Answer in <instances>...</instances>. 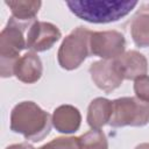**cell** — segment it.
<instances>
[{"label":"cell","instance_id":"6da1fadb","mask_svg":"<svg viewBox=\"0 0 149 149\" xmlns=\"http://www.w3.org/2000/svg\"><path fill=\"white\" fill-rule=\"evenodd\" d=\"M52 118L34 101L19 102L10 112V130L26 140L38 142L49 135Z\"/></svg>","mask_w":149,"mask_h":149},{"label":"cell","instance_id":"7a4b0ae2","mask_svg":"<svg viewBox=\"0 0 149 149\" xmlns=\"http://www.w3.org/2000/svg\"><path fill=\"white\" fill-rule=\"evenodd\" d=\"M137 1L120 0H73L66 1L69 9L79 19L91 23L115 22L128 15Z\"/></svg>","mask_w":149,"mask_h":149},{"label":"cell","instance_id":"3957f363","mask_svg":"<svg viewBox=\"0 0 149 149\" xmlns=\"http://www.w3.org/2000/svg\"><path fill=\"white\" fill-rule=\"evenodd\" d=\"M30 27V26H29ZM28 26L9 17L0 34V76L8 78L14 74V68L20 59V52L27 48L23 31Z\"/></svg>","mask_w":149,"mask_h":149},{"label":"cell","instance_id":"277c9868","mask_svg":"<svg viewBox=\"0 0 149 149\" xmlns=\"http://www.w3.org/2000/svg\"><path fill=\"white\" fill-rule=\"evenodd\" d=\"M91 34L92 31L90 29L77 27L63 40L57 52V59L61 68L65 70H74L91 55Z\"/></svg>","mask_w":149,"mask_h":149},{"label":"cell","instance_id":"5b68a950","mask_svg":"<svg viewBox=\"0 0 149 149\" xmlns=\"http://www.w3.org/2000/svg\"><path fill=\"white\" fill-rule=\"evenodd\" d=\"M148 122L149 102L136 97H122L112 101V115L108 121L111 127H142Z\"/></svg>","mask_w":149,"mask_h":149},{"label":"cell","instance_id":"8992f818","mask_svg":"<svg viewBox=\"0 0 149 149\" xmlns=\"http://www.w3.org/2000/svg\"><path fill=\"white\" fill-rule=\"evenodd\" d=\"M126 48L125 36L116 30L92 31L90 37V52L93 56L112 61L120 57Z\"/></svg>","mask_w":149,"mask_h":149},{"label":"cell","instance_id":"52a82bcc","mask_svg":"<svg viewBox=\"0 0 149 149\" xmlns=\"http://www.w3.org/2000/svg\"><path fill=\"white\" fill-rule=\"evenodd\" d=\"M61 37V30L55 24L44 21H35L27 33V49L33 52L49 50Z\"/></svg>","mask_w":149,"mask_h":149},{"label":"cell","instance_id":"ba28073f","mask_svg":"<svg viewBox=\"0 0 149 149\" xmlns=\"http://www.w3.org/2000/svg\"><path fill=\"white\" fill-rule=\"evenodd\" d=\"M90 74L93 83L102 91L109 93L118 88L123 80L122 74L120 73L114 59L112 61H98L91 64Z\"/></svg>","mask_w":149,"mask_h":149},{"label":"cell","instance_id":"9c48e42d","mask_svg":"<svg viewBox=\"0 0 149 149\" xmlns=\"http://www.w3.org/2000/svg\"><path fill=\"white\" fill-rule=\"evenodd\" d=\"M120 73L123 79H137L142 76H146L148 71L147 58L136 50H129L123 52L120 57L114 59Z\"/></svg>","mask_w":149,"mask_h":149},{"label":"cell","instance_id":"30bf717a","mask_svg":"<svg viewBox=\"0 0 149 149\" xmlns=\"http://www.w3.org/2000/svg\"><path fill=\"white\" fill-rule=\"evenodd\" d=\"M43 72V66L40 57L30 51L24 54L20 59L17 61L15 68H14V74L15 77L26 84H33L36 83L41 77Z\"/></svg>","mask_w":149,"mask_h":149},{"label":"cell","instance_id":"8fae6325","mask_svg":"<svg viewBox=\"0 0 149 149\" xmlns=\"http://www.w3.org/2000/svg\"><path fill=\"white\" fill-rule=\"evenodd\" d=\"M81 123V115L78 108L72 105H62L54 111L52 125L57 132L63 134H71L79 129Z\"/></svg>","mask_w":149,"mask_h":149},{"label":"cell","instance_id":"7c38bea8","mask_svg":"<svg viewBox=\"0 0 149 149\" xmlns=\"http://www.w3.org/2000/svg\"><path fill=\"white\" fill-rule=\"evenodd\" d=\"M112 115V101L106 98H95L87 109V123L92 129H100L108 123Z\"/></svg>","mask_w":149,"mask_h":149},{"label":"cell","instance_id":"4fadbf2b","mask_svg":"<svg viewBox=\"0 0 149 149\" xmlns=\"http://www.w3.org/2000/svg\"><path fill=\"white\" fill-rule=\"evenodd\" d=\"M5 3L10 8L12 17H14L16 21L26 26H31L35 22V17L42 6L41 1H27V0L5 1Z\"/></svg>","mask_w":149,"mask_h":149},{"label":"cell","instance_id":"5bb4252c","mask_svg":"<svg viewBox=\"0 0 149 149\" xmlns=\"http://www.w3.org/2000/svg\"><path fill=\"white\" fill-rule=\"evenodd\" d=\"M130 35L137 47H149V9H142L133 17Z\"/></svg>","mask_w":149,"mask_h":149},{"label":"cell","instance_id":"9a60e30c","mask_svg":"<svg viewBox=\"0 0 149 149\" xmlns=\"http://www.w3.org/2000/svg\"><path fill=\"white\" fill-rule=\"evenodd\" d=\"M78 139L80 149H108L106 135L100 129H91Z\"/></svg>","mask_w":149,"mask_h":149},{"label":"cell","instance_id":"2e32d148","mask_svg":"<svg viewBox=\"0 0 149 149\" xmlns=\"http://www.w3.org/2000/svg\"><path fill=\"white\" fill-rule=\"evenodd\" d=\"M38 149H80L79 139L74 136H59L40 147Z\"/></svg>","mask_w":149,"mask_h":149},{"label":"cell","instance_id":"e0dca14e","mask_svg":"<svg viewBox=\"0 0 149 149\" xmlns=\"http://www.w3.org/2000/svg\"><path fill=\"white\" fill-rule=\"evenodd\" d=\"M134 92L137 99L149 102V76H142L135 79Z\"/></svg>","mask_w":149,"mask_h":149},{"label":"cell","instance_id":"ac0fdd59","mask_svg":"<svg viewBox=\"0 0 149 149\" xmlns=\"http://www.w3.org/2000/svg\"><path fill=\"white\" fill-rule=\"evenodd\" d=\"M6 149H35V148L29 143H16V144L8 146Z\"/></svg>","mask_w":149,"mask_h":149},{"label":"cell","instance_id":"d6986e66","mask_svg":"<svg viewBox=\"0 0 149 149\" xmlns=\"http://www.w3.org/2000/svg\"><path fill=\"white\" fill-rule=\"evenodd\" d=\"M135 149H149V143H141V144H139V146H136L135 147Z\"/></svg>","mask_w":149,"mask_h":149}]
</instances>
